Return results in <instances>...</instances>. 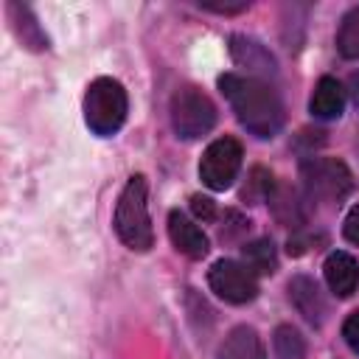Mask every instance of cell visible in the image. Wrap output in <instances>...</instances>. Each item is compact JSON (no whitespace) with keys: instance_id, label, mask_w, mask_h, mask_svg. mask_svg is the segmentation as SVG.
<instances>
[{"instance_id":"277c9868","label":"cell","mask_w":359,"mask_h":359,"mask_svg":"<svg viewBox=\"0 0 359 359\" xmlns=\"http://www.w3.org/2000/svg\"><path fill=\"white\" fill-rule=\"evenodd\" d=\"M168 115H171L174 132L180 137H185V140H196V137L208 135L213 129V123H216L213 101L202 90H196V87H180L171 95Z\"/></svg>"},{"instance_id":"52a82bcc","label":"cell","mask_w":359,"mask_h":359,"mask_svg":"<svg viewBox=\"0 0 359 359\" xmlns=\"http://www.w3.org/2000/svg\"><path fill=\"white\" fill-rule=\"evenodd\" d=\"M208 283L227 303H250L258 294L255 275L238 261H216L208 272Z\"/></svg>"},{"instance_id":"8992f818","label":"cell","mask_w":359,"mask_h":359,"mask_svg":"<svg viewBox=\"0 0 359 359\" xmlns=\"http://www.w3.org/2000/svg\"><path fill=\"white\" fill-rule=\"evenodd\" d=\"M303 180L309 191L320 199H342L353 188V177L345 163L331 157H317L303 163Z\"/></svg>"},{"instance_id":"ffe728a7","label":"cell","mask_w":359,"mask_h":359,"mask_svg":"<svg viewBox=\"0 0 359 359\" xmlns=\"http://www.w3.org/2000/svg\"><path fill=\"white\" fill-rule=\"evenodd\" d=\"M202 8H210V11H219V14H238L247 8V3H202Z\"/></svg>"},{"instance_id":"d6986e66","label":"cell","mask_w":359,"mask_h":359,"mask_svg":"<svg viewBox=\"0 0 359 359\" xmlns=\"http://www.w3.org/2000/svg\"><path fill=\"white\" fill-rule=\"evenodd\" d=\"M345 238L351 241V244H359V205H353L351 208V213L345 216Z\"/></svg>"},{"instance_id":"8fae6325","label":"cell","mask_w":359,"mask_h":359,"mask_svg":"<svg viewBox=\"0 0 359 359\" xmlns=\"http://www.w3.org/2000/svg\"><path fill=\"white\" fill-rule=\"evenodd\" d=\"M219 359H266V351H264V342L255 328L236 325L224 337V342L219 348Z\"/></svg>"},{"instance_id":"30bf717a","label":"cell","mask_w":359,"mask_h":359,"mask_svg":"<svg viewBox=\"0 0 359 359\" xmlns=\"http://www.w3.org/2000/svg\"><path fill=\"white\" fill-rule=\"evenodd\" d=\"M289 300L294 303V309L314 325L323 323V314H325V303H323V294L317 289V283L306 275H297L289 280Z\"/></svg>"},{"instance_id":"e0dca14e","label":"cell","mask_w":359,"mask_h":359,"mask_svg":"<svg viewBox=\"0 0 359 359\" xmlns=\"http://www.w3.org/2000/svg\"><path fill=\"white\" fill-rule=\"evenodd\" d=\"M342 337H345L348 348H351L353 353H359V311H353V314L345 320V325H342Z\"/></svg>"},{"instance_id":"5bb4252c","label":"cell","mask_w":359,"mask_h":359,"mask_svg":"<svg viewBox=\"0 0 359 359\" xmlns=\"http://www.w3.org/2000/svg\"><path fill=\"white\" fill-rule=\"evenodd\" d=\"M337 48L345 59H359V6H353L339 25L337 34Z\"/></svg>"},{"instance_id":"9a60e30c","label":"cell","mask_w":359,"mask_h":359,"mask_svg":"<svg viewBox=\"0 0 359 359\" xmlns=\"http://www.w3.org/2000/svg\"><path fill=\"white\" fill-rule=\"evenodd\" d=\"M272 345H275L278 359H303V353H306V342L292 325H278Z\"/></svg>"},{"instance_id":"ba28073f","label":"cell","mask_w":359,"mask_h":359,"mask_svg":"<svg viewBox=\"0 0 359 359\" xmlns=\"http://www.w3.org/2000/svg\"><path fill=\"white\" fill-rule=\"evenodd\" d=\"M325 283L337 297H351L359 289V264L348 252H331L323 264Z\"/></svg>"},{"instance_id":"2e32d148","label":"cell","mask_w":359,"mask_h":359,"mask_svg":"<svg viewBox=\"0 0 359 359\" xmlns=\"http://www.w3.org/2000/svg\"><path fill=\"white\" fill-rule=\"evenodd\" d=\"M244 261H247V269L250 272H275V250L269 241H252L244 247Z\"/></svg>"},{"instance_id":"7c38bea8","label":"cell","mask_w":359,"mask_h":359,"mask_svg":"<svg viewBox=\"0 0 359 359\" xmlns=\"http://www.w3.org/2000/svg\"><path fill=\"white\" fill-rule=\"evenodd\" d=\"M311 115L314 118H323V121H331V118H339L342 115V107H345V90L337 79L331 76H323L314 87V95H311Z\"/></svg>"},{"instance_id":"7a4b0ae2","label":"cell","mask_w":359,"mask_h":359,"mask_svg":"<svg viewBox=\"0 0 359 359\" xmlns=\"http://www.w3.org/2000/svg\"><path fill=\"white\" fill-rule=\"evenodd\" d=\"M115 233L118 238L137 252H146L154 241L151 233V219H149V185L143 174L129 177V182L123 185L118 205H115Z\"/></svg>"},{"instance_id":"4fadbf2b","label":"cell","mask_w":359,"mask_h":359,"mask_svg":"<svg viewBox=\"0 0 359 359\" xmlns=\"http://www.w3.org/2000/svg\"><path fill=\"white\" fill-rule=\"evenodd\" d=\"M230 50H233V59L238 62V65H247V67H255V70H275V62H272V56L264 50V45L261 42H255V39H250V36H233L230 39Z\"/></svg>"},{"instance_id":"6da1fadb","label":"cell","mask_w":359,"mask_h":359,"mask_svg":"<svg viewBox=\"0 0 359 359\" xmlns=\"http://www.w3.org/2000/svg\"><path fill=\"white\" fill-rule=\"evenodd\" d=\"M219 87H222L224 98L230 101L241 126H247L258 137L278 135V129L283 126V104L266 81H261L255 76L224 73V76H219Z\"/></svg>"},{"instance_id":"44dd1931","label":"cell","mask_w":359,"mask_h":359,"mask_svg":"<svg viewBox=\"0 0 359 359\" xmlns=\"http://www.w3.org/2000/svg\"><path fill=\"white\" fill-rule=\"evenodd\" d=\"M348 95L353 104H359V70L351 73V79H348Z\"/></svg>"},{"instance_id":"3957f363","label":"cell","mask_w":359,"mask_h":359,"mask_svg":"<svg viewBox=\"0 0 359 359\" xmlns=\"http://www.w3.org/2000/svg\"><path fill=\"white\" fill-rule=\"evenodd\" d=\"M129 112L126 90L115 79H95L84 93V121L95 135H115Z\"/></svg>"},{"instance_id":"ac0fdd59","label":"cell","mask_w":359,"mask_h":359,"mask_svg":"<svg viewBox=\"0 0 359 359\" xmlns=\"http://www.w3.org/2000/svg\"><path fill=\"white\" fill-rule=\"evenodd\" d=\"M191 208H194V213L199 216V219H213V213H216V208H213V199H208V196H202V194H196V196H191Z\"/></svg>"},{"instance_id":"9c48e42d","label":"cell","mask_w":359,"mask_h":359,"mask_svg":"<svg viewBox=\"0 0 359 359\" xmlns=\"http://www.w3.org/2000/svg\"><path fill=\"white\" fill-rule=\"evenodd\" d=\"M168 236H171V244L188 258H202L208 252V236L180 210L168 213Z\"/></svg>"},{"instance_id":"5b68a950","label":"cell","mask_w":359,"mask_h":359,"mask_svg":"<svg viewBox=\"0 0 359 359\" xmlns=\"http://www.w3.org/2000/svg\"><path fill=\"white\" fill-rule=\"evenodd\" d=\"M241 168V143L233 137H219L213 140L202 160H199V177L210 191H224L233 185Z\"/></svg>"}]
</instances>
